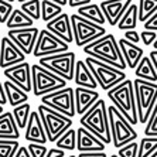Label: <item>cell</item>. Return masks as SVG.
I'll return each mask as SVG.
<instances>
[{
	"label": "cell",
	"mask_w": 157,
	"mask_h": 157,
	"mask_svg": "<svg viewBox=\"0 0 157 157\" xmlns=\"http://www.w3.org/2000/svg\"><path fill=\"white\" fill-rule=\"evenodd\" d=\"M82 51L94 59H98L101 62H105L108 65L113 67L119 71L126 70V62L121 54L117 41L113 34H105L98 40L92 41L82 48Z\"/></svg>",
	"instance_id": "1"
},
{
	"label": "cell",
	"mask_w": 157,
	"mask_h": 157,
	"mask_svg": "<svg viewBox=\"0 0 157 157\" xmlns=\"http://www.w3.org/2000/svg\"><path fill=\"white\" fill-rule=\"evenodd\" d=\"M106 94H108V98L112 101L113 106L121 112V115L132 126L139 123L135 101V91H133V81L126 78L123 82L109 89Z\"/></svg>",
	"instance_id": "2"
},
{
	"label": "cell",
	"mask_w": 157,
	"mask_h": 157,
	"mask_svg": "<svg viewBox=\"0 0 157 157\" xmlns=\"http://www.w3.org/2000/svg\"><path fill=\"white\" fill-rule=\"evenodd\" d=\"M79 123L84 129L96 136L103 144L110 143L109 123H108V112H106L105 101L99 98L79 119Z\"/></svg>",
	"instance_id": "3"
},
{
	"label": "cell",
	"mask_w": 157,
	"mask_h": 157,
	"mask_svg": "<svg viewBox=\"0 0 157 157\" xmlns=\"http://www.w3.org/2000/svg\"><path fill=\"white\" fill-rule=\"evenodd\" d=\"M106 112H108L110 143L116 149H121L137 139V132L135 130V128L122 116L121 112L113 105L106 106Z\"/></svg>",
	"instance_id": "4"
},
{
	"label": "cell",
	"mask_w": 157,
	"mask_h": 157,
	"mask_svg": "<svg viewBox=\"0 0 157 157\" xmlns=\"http://www.w3.org/2000/svg\"><path fill=\"white\" fill-rule=\"evenodd\" d=\"M133 91L137 109V121L139 123H146L157 102V84L136 78L133 81Z\"/></svg>",
	"instance_id": "5"
},
{
	"label": "cell",
	"mask_w": 157,
	"mask_h": 157,
	"mask_svg": "<svg viewBox=\"0 0 157 157\" xmlns=\"http://www.w3.org/2000/svg\"><path fill=\"white\" fill-rule=\"evenodd\" d=\"M37 113L41 119L44 132L47 136V142L55 143L65 133L68 129L72 128V119L50 109L47 106L40 105L37 108Z\"/></svg>",
	"instance_id": "6"
},
{
	"label": "cell",
	"mask_w": 157,
	"mask_h": 157,
	"mask_svg": "<svg viewBox=\"0 0 157 157\" xmlns=\"http://www.w3.org/2000/svg\"><path fill=\"white\" fill-rule=\"evenodd\" d=\"M67 86V81L54 75L38 64L31 65V91L34 96H43Z\"/></svg>",
	"instance_id": "7"
},
{
	"label": "cell",
	"mask_w": 157,
	"mask_h": 157,
	"mask_svg": "<svg viewBox=\"0 0 157 157\" xmlns=\"http://www.w3.org/2000/svg\"><path fill=\"white\" fill-rule=\"evenodd\" d=\"M85 64L92 72L98 86H101L106 92L126 79L124 71H119L116 68H113V67L108 65L105 62L98 61V59H94L91 57L85 58Z\"/></svg>",
	"instance_id": "8"
},
{
	"label": "cell",
	"mask_w": 157,
	"mask_h": 157,
	"mask_svg": "<svg viewBox=\"0 0 157 157\" xmlns=\"http://www.w3.org/2000/svg\"><path fill=\"white\" fill-rule=\"evenodd\" d=\"M75 62H77V55L72 51L38 58V65H41L47 71H50L54 75H57V77L62 78L65 81L74 79Z\"/></svg>",
	"instance_id": "9"
},
{
	"label": "cell",
	"mask_w": 157,
	"mask_h": 157,
	"mask_svg": "<svg viewBox=\"0 0 157 157\" xmlns=\"http://www.w3.org/2000/svg\"><path fill=\"white\" fill-rule=\"evenodd\" d=\"M70 21L71 29H72L74 41L77 44V47L79 48H84L85 45L91 44L92 41L98 40L106 34V30L103 26L94 24V23L79 17L78 14H71Z\"/></svg>",
	"instance_id": "10"
},
{
	"label": "cell",
	"mask_w": 157,
	"mask_h": 157,
	"mask_svg": "<svg viewBox=\"0 0 157 157\" xmlns=\"http://www.w3.org/2000/svg\"><path fill=\"white\" fill-rule=\"evenodd\" d=\"M41 105L72 119L75 116V102H74V89L71 86H65L55 92L41 98Z\"/></svg>",
	"instance_id": "11"
},
{
	"label": "cell",
	"mask_w": 157,
	"mask_h": 157,
	"mask_svg": "<svg viewBox=\"0 0 157 157\" xmlns=\"http://www.w3.org/2000/svg\"><path fill=\"white\" fill-rule=\"evenodd\" d=\"M70 51L68 44H65L58 37H55L47 30H40L37 41L33 50V55L36 58H43V57H50V55L61 54V52Z\"/></svg>",
	"instance_id": "12"
},
{
	"label": "cell",
	"mask_w": 157,
	"mask_h": 157,
	"mask_svg": "<svg viewBox=\"0 0 157 157\" xmlns=\"http://www.w3.org/2000/svg\"><path fill=\"white\" fill-rule=\"evenodd\" d=\"M3 75L7 78V81L17 85L26 94L31 92V65H30V62L24 61L18 65L6 68L3 70Z\"/></svg>",
	"instance_id": "13"
},
{
	"label": "cell",
	"mask_w": 157,
	"mask_h": 157,
	"mask_svg": "<svg viewBox=\"0 0 157 157\" xmlns=\"http://www.w3.org/2000/svg\"><path fill=\"white\" fill-rule=\"evenodd\" d=\"M40 30L37 27H29V29H20V30H9L7 38H10L13 43L18 47V50L24 55L33 54L34 45L37 41Z\"/></svg>",
	"instance_id": "14"
},
{
	"label": "cell",
	"mask_w": 157,
	"mask_h": 157,
	"mask_svg": "<svg viewBox=\"0 0 157 157\" xmlns=\"http://www.w3.org/2000/svg\"><path fill=\"white\" fill-rule=\"evenodd\" d=\"M24 61H26V55L18 50V47L10 38L3 37L0 40V68L6 70Z\"/></svg>",
	"instance_id": "15"
},
{
	"label": "cell",
	"mask_w": 157,
	"mask_h": 157,
	"mask_svg": "<svg viewBox=\"0 0 157 157\" xmlns=\"http://www.w3.org/2000/svg\"><path fill=\"white\" fill-rule=\"evenodd\" d=\"M132 2L133 0H103L101 2L99 7L105 16V20L109 23V26L115 27L124 14V11L129 9Z\"/></svg>",
	"instance_id": "16"
},
{
	"label": "cell",
	"mask_w": 157,
	"mask_h": 157,
	"mask_svg": "<svg viewBox=\"0 0 157 157\" xmlns=\"http://www.w3.org/2000/svg\"><path fill=\"white\" fill-rule=\"evenodd\" d=\"M45 30L54 34L55 37H58L59 40H62L65 44H70L74 41L70 16L67 13H61L59 16L52 18L51 21L45 23Z\"/></svg>",
	"instance_id": "17"
},
{
	"label": "cell",
	"mask_w": 157,
	"mask_h": 157,
	"mask_svg": "<svg viewBox=\"0 0 157 157\" xmlns=\"http://www.w3.org/2000/svg\"><path fill=\"white\" fill-rule=\"evenodd\" d=\"M105 144L94 136L91 132H88L81 126L77 129V147L75 149L79 153H96V151H105Z\"/></svg>",
	"instance_id": "18"
},
{
	"label": "cell",
	"mask_w": 157,
	"mask_h": 157,
	"mask_svg": "<svg viewBox=\"0 0 157 157\" xmlns=\"http://www.w3.org/2000/svg\"><path fill=\"white\" fill-rule=\"evenodd\" d=\"M24 130H26L24 137L29 143H37V144H45L47 143V136H45L43 123H41V119L37 113V110H31Z\"/></svg>",
	"instance_id": "19"
},
{
	"label": "cell",
	"mask_w": 157,
	"mask_h": 157,
	"mask_svg": "<svg viewBox=\"0 0 157 157\" xmlns=\"http://www.w3.org/2000/svg\"><path fill=\"white\" fill-rule=\"evenodd\" d=\"M99 99V92L77 86L74 89V102H75V113L82 115Z\"/></svg>",
	"instance_id": "20"
},
{
	"label": "cell",
	"mask_w": 157,
	"mask_h": 157,
	"mask_svg": "<svg viewBox=\"0 0 157 157\" xmlns=\"http://www.w3.org/2000/svg\"><path fill=\"white\" fill-rule=\"evenodd\" d=\"M117 45H119V50H121V54L123 57L124 62H126V67L135 70L137 64L140 62V59L144 57V51L143 48H140L139 45L136 44H132L129 41H126L124 38H121L117 41Z\"/></svg>",
	"instance_id": "21"
},
{
	"label": "cell",
	"mask_w": 157,
	"mask_h": 157,
	"mask_svg": "<svg viewBox=\"0 0 157 157\" xmlns=\"http://www.w3.org/2000/svg\"><path fill=\"white\" fill-rule=\"evenodd\" d=\"M74 81H75V84L79 88H86V89H92V91H96V88H98L95 78H94L92 72L89 71V68L86 67L85 61H82V59H78L75 62Z\"/></svg>",
	"instance_id": "22"
},
{
	"label": "cell",
	"mask_w": 157,
	"mask_h": 157,
	"mask_svg": "<svg viewBox=\"0 0 157 157\" xmlns=\"http://www.w3.org/2000/svg\"><path fill=\"white\" fill-rule=\"evenodd\" d=\"M20 130L16 126L11 112H3L0 115V140H18Z\"/></svg>",
	"instance_id": "23"
},
{
	"label": "cell",
	"mask_w": 157,
	"mask_h": 157,
	"mask_svg": "<svg viewBox=\"0 0 157 157\" xmlns=\"http://www.w3.org/2000/svg\"><path fill=\"white\" fill-rule=\"evenodd\" d=\"M3 89L4 94H6V99H7V103L11 108H16L18 105H23V103L27 102V94L24 91H21L17 85L11 84L10 81H4L3 82Z\"/></svg>",
	"instance_id": "24"
},
{
	"label": "cell",
	"mask_w": 157,
	"mask_h": 157,
	"mask_svg": "<svg viewBox=\"0 0 157 157\" xmlns=\"http://www.w3.org/2000/svg\"><path fill=\"white\" fill-rule=\"evenodd\" d=\"M79 17L85 18L88 21L94 23V24H98V26H103L105 24V16H103L102 10L98 4L95 3H89L86 6H82V7H78V13Z\"/></svg>",
	"instance_id": "25"
},
{
	"label": "cell",
	"mask_w": 157,
	"mask_h": 157,
	"mask_svg": "<svg viewBox=\"0 0 157 157\" xmlns=\"http://www.w3.org/2000/svg\"><path fill=\"white\" fill-rule=\"evenodd\" d=\"M135 75L137 79H143V81H147V82L157 84V72L149 57H143L140 59V62L135 68Z\"/></svg>",
	"instance_id": "26"
},
{
	"label": "cell",
	"mask_w": 157,
	"mask_h": 157,
	"mask_svg": "<svg viewBox=\"0 0 157 157\" xmlns=\"http://www.w3.org/2000/svg\"><path fill=\"white\" fill-rule=\"evenodd\" d=\"M34 21L29 16H26L20 9H14L11 11L10 17L7 18L6 21V26L9 30H20V29H29V27H33Z\"/></svg>",
	"instance_id": "27"
},
{
	"label": "cell",
	"mask_w": 157,
	"mask_h": 157,
	"mask_svg": "<svg viewBox=\"0 0 157 157\" xmlns=\"http://www.w3.org/2000/svg\"><path fill=\"white\" fill-rule=\"evenodd\" d=\"M137 21H139V18H137V4H133L132 3L129 6V9L124 11V14L121 17L119 23H117L116 26L119 30H135L136 26H137Z\"/></svg>",
	"instance_id": "28"
},
{
	"label": "cell",
	"mask_w": 157,
	"mask_h": 157,
	"mask_svg": "<svg viewBox=\"0 0 157 157\" xmlns=\"http://www.w3.org/2000/svg\"><path fill=\"white\" fill-rule=\"evenodd\" d=\"M30 113H31V105H30L29 102L13 108L11 115H13V119H14L16 126H17L18 130H24V129H26V124H27V122H29Z\"/></svg>",
	"instance_id": "29"
},
{
	"label": "cell",
	"mask_w": 157,
	"mask_h": 157,
	"mask_svg": "<svg viewBox=\"0 0 157 157\" xmlns=\"http://www.w3.org/2000/svg\"><path fill=\"white\" fill-rule=\"evenodd\" d=\"M55 147L64 151H72L77 147V130H74L72 128L64 133L57 142H55Z\"/></svg>",
	"instance_id": "30"
},
{
	"label": "cell",
	"mask_w": 157,
	"mask_h": 157,
	"mask_svg": "<svg viewBox=\"0 0 157 157\" xmlns=\"http://www.w3.org/2000/svg\"><path fill=\"white\" fill-rule=\"evenodd\" d=\"M62 13V7L58 4L52 3L50 0H43L41 2V20L45 23L51 21L52 18L59 16Z\"/></svg>",
	"instance_id": "31"
},
{
	"label": "cell",
	"mask_w": 157,
	"mask_h": 157,
	"mask_svg": "<svg viewBox=\"0 0 157 157\" xmlns=\"http://www.w3.org/2000/svg\"><path fill=\"white\" fill-rule=\"evenodd\" d=\"M156 11L157 0H139V6H137V18H139V21L144 23Z\"/></svg>",
	"instance_id": "32"
},
{
	"label": "cell",
	"mask_w": 157,
	"mask_h": 157,
	"mask_svg": "<svg viewBox=\"0 0 157 157\" xmlns=\"http://www.w3.org/2000/svg\"><path fill=\"white\" fill-rule=\"evenodd\" d=\"M20 10L31 20H41V2L40 0H30L21 4Z\"/></svg>",
	"instance_id": "33"
},
{
	"label": "cell",
	"mask_w": 157,
	"mask_h": 157,
	"mask_svg": "<svg viewBox=\"0 0 157 157\" xmlns=\"http://www.w3.org/2000/svg\"><path fill=\"white\" fill-rule=\"evenodd\" d=\"M157 150V137H143L139 143L137 157H150Z\"/></svg>",
	"instance_id": "34"
},
{
	"label": "cell",
	"mask_w": 157,
	"mask_h": 157,
	"mask_svg": "<svg viewBox=\"0 0 157 157\" xmlns=\"http://www.w3.org/2000/svg\"><path fill=\"white\" fill-rule=\"evenodd\" d=\"M144 124H146V128H144V136H146V137H157V102Z\"/></svg>",
	"instance_id": "35"
},
{
	"label": "cell",
	"mask_w": 157,
	"mask_h": 157,
	"mask_svg": "<svg viewBox=\"0 0 157 157\" xmlns=\"http://www.w3.org/2000/svg\"><path fill=\"white\" fill-rule=\"evenodd\" d=\"M18 147V140H0V157H14Z\"/></svg>",
	"instance_id": "36"
},
{
	"label": "cell",
	"mask_w": 157,
	"mask_h": 157,
	"mask_svg": "<svg viewBox=\"0 0 157 157\" xmlns=\"http://www.w3.org/2000/svg\"><path fill=\"white\" fill-rule=\"evenodd\" d=\"M137 150H139V143L132 142L126 146L117 149V156L119 157H137Z\"/></svg>",
	"instance_id": "37"
},
{
	"label": "cell",
	"mask_w": 157,
	"mask_h": 157,
	"mask_svg": "<svg viewBox=\"0 0 157 157\" xmlns=\"http://www.w3.org/2000/svg\"><path fill=\"white\" fill-rule=\"evenodd\" d=\"M27 150L31 157H45L47 154V146L45 144H37V143H29Z\"/></svg>",
	"instance_id": "38"
},
{
	"label": "cell",
	"mask_w": 157,
	"mask_h": 157,
	"mask_svg": "<svg viewBox=\"0 0 157 157\" xmlns=\"http://www.w3.org/2000/svg\"><path fill=\"white\" fill-rule=\"evenodd\" d=\"M13 10H14V7H13L11 3H7L4 0H0V23L2 24L7 21V18L10 17Z\"/></svg>",
	"instance_id": "39"
},
{
	"label": "cell",
	"mask_w": 157,
	"mask_h": 157,
	"mask_svg": "<svg viewBox=\"0 0 157 157\" xmlns=\"http://www.w3.org/2000/svg\"><path fill=\"white\" fill-rule=\"evenodd\" d=\"M139 36H140V41H142L144 45H147V47H150V45H151V44L156 41V38H157V34L154 33V31H149V30L142 31Z\"/></svg>",
	"instance_id": "40"
},
{
	"label": "cell",
	"mask_w": 157,
	"mask_h": 157,
	"mask_svg": "<svg viewBox=\"0 0 157 157\" xmlns=\"http://www.w3.org/2000/svg\"><path fill=\"white\" fill-rule=\"evenodd\" d=\"M126 41H129V43H132V44H139V41H140V36H139V33L136 31V30H128L126 33H124V37H123Z\"/></svg>",
	"instance_id": "41"
},
{
	"label": "cell",
	"mask_w": 157,
	"mask_h": 157,
	"mask_svg": "<svg viewBox=\"0 0 157 157\" xmlns=\"http://www.w3.org/2000/svg\"><path fill=\"white\" fill-rule=\"evenodd\" d=\"M144 30H149V31H157V11L153 16H150L144 21Z\"/></svg>",
	"instance_id": "42"
},
{
	"label": "cell",
	"mask_w": 157,
	"mask_h": 157,
	"mask_svg": "<svg viewBox=\"0 0 157 157\" xmlns=\"http://www.w3.org/2000/svg\"><path fill=\"white\" fill-rule=\"evenodd\" d=\"M65 156H67L65 151L57 149V147H52V149L47 150V154H45V157H65Z\"/></svg>",
	"instance_id": "43"
},
{
	"label": "cell",
	"mask_w": 157,
	"mask_h": 157,
	"mask_svg": "<svg viewBox=\"0 0 157 157\" xmlns=\"http://www.w3.org/2000/svg\"><path fill=\"white\" fill-rule=\"evenodd\" d=\"M91 3V0H68V6L70 7H82V6H86V4Z\"/></svg>",
	"instance_id": "44"
},
{
	"label": "cell",
	"mask_w": 157,
	"mask_h": 157,
	"mask_svg": "<svg viewBox=\"0 0 157 157\" xmlns=\"http://www.w3.org/2000/svg\"><path fill=\"white\" fill-rule=\"evenodd\" d=\"M14 157H31V156H30L29 150H27L26 146H20V147L17 149V151H16Z\"/></svg>",
	"instance_id": "45"
},
{
	"label": "cell",
	"mask_w": 157,
	"mask_h": 157,
	"mask_svg": "<svg viewBox=\"0 0 157 157\" xmlns=\"http://www.w3.org/2000/svg\"><path fill=\"white\" fill-rule=\"evenodd\" d=\"M77 157H108L105 151H96V153H79Z\"/></svg>",
	"instance_id": "46"
},
{
	"label": "cell",
	"mask_w": 157,
	"mask_h": 157,
	"mask_svg": "<svg viewBox=\"0 0 157 157\" xmlns=\"http://www.w3.org/2000/svg\"><path fill=\"white\" fill-rule=\"evenodd\" d=\"M7 103V99H6V94H4V89H3V84L0 81V106H3Z\"/></svg>",
	"instance_id": "47"
},
{
	"label": "cell",
	"mask_w": 157,
	"mask_h": 157,
	"mask_svg": "<svg viewBox=\"0 0 157 157\" xmlns=\"http://www.w3.org/2000/svg\"><path fill=\"white\" fill-rule=\"evenodd\" d=\"M149 58H150V61H151V64H153V67H154V70H156V72H157V51H151L150 52V55H149Z\"/></svg>",
	"instance_id": "48"
},
{
	"label": "cell",
	"mask_w": 157,
	"mask_h": 157,
	"mask_svg": "<svg viewBox=\"0 0 157 157\" xmlns=\"http://www.w3.org/2000/svg\"><path fill=\"white\" fill-rule=\"evenodd\" d=\"M50 2H52V3L58 4V6H61V7H64V6H67L68 4V0H50Z\"/></svg>",
	"instance_id": "49"
},
{
	"label": "cell",
	"mask_w": 157,
	"mask_h": 157,
	"mask_svg": "<svg viewBox=\"0 0 157 157\" xmlns=\"http://www.w3.org/2000/svg\"><path fill=\"white\" fill-rule=\"evenodd\" d=\"M151 45H153V48H154V51H157V38H156V41H154L153 44H151Z\"/></svg>",
	"instance_id": "50"
},
{
	"label": "cell",
	"mask_w": 157,
	"mask_h": 157,
	"mask_svg": "<svg viewBox=\"0 0 157 157\" xmlns=\"http://www.w3.org/2000/svg\"><path fill=\"white\" fill-rule=\"evenodd\" d=\"M17 2H18V3H26V2H30V0H17Z\"/></svg>",
	"instance_id": "51"
},
{
	"label": "cell",
	"mask_w": 157,
	"mask_h": 157,
	"mask_svg": "<svg viewBox=\"0 0 157 157\" xmlns=\"http://www.w3.org/2000/svg\"><path fill=\"white\" fill-rule=\"evenodd\" d=\"M4 2H7V3H11V4L14 3V0H4Z\"/></svg>",
	"instance_id": "52"
},
{
	"label": "cell",
	"mask_w": 157,
	"mask_h": 157,
	"mask_svg": "<svg viewBox=\"0 0 157 157\" xmlns=\"http://www.w3.org/2000/svg\"><path fill=\"white\" fill-rule=\"evenodd\" d=\"M150 157H157V150H156V151H154V153L151 154V156H150Z\"/></svg>",
	"instance_id": "53"
},
{
	"label": "cell",
	"mask_w": 157,
	"mask_h": 157,
	"mask_svg": "<svg viewBox=\"0 0 157 157\" xmlns=\"http://www.w3.org/2000/svg\"><path fill=\"white\" fill-rule=\"evenodd\" d=\"M3 112H4V110H3V106H0V115L3 113Z\"/></svg>",
	"instance_id": "54"
},
{
	"label": "cell",
	"mask_w": 157,
	"mask_h": 157,
	"mask_svg": "<svg viewBox=\"0 0 157 157\" xmlns=\"http://www.w3.org/2000/svg\"><path fill=\"white\" fill-rule=\"evenodd\" d=\"M108 157H119L117 154H110V156H108Z\"/></svg>",
	"instance_id": "55"
},
{
	"label": "cell",
	"mask_w": 157,
	"mask_h": 157,
	"mask_svg": "<svg viewBox=\"0 0 157 157\" xmlns=\"http://www.w3.org/2000/svg\"><path fill=\"white\" fill-rule=\"evenodd\" d=\"M65 157H77L75 154H68V156H65Z\"/></svg>",
	"instance_id": "56"
},
{
	"label": "cell",
	"mask_w": 157,
	"mask_h": 157,
	"mask_svg": "<svg viewBox=\"0 0 157 157\" xmlns=\"http://www.w3.org/2000/svg\"><path fill=\"white\" fill-rule=\"evenodd\" d=\"M101 2H103V0H101Z\"/></svg>",
	"instance_id": "57"
}]
</instances>
